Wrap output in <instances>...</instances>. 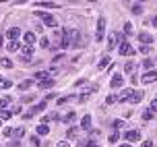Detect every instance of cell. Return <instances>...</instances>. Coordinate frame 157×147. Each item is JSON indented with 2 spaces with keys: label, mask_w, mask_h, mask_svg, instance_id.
<instances>
[{
  "label": "cell",
  "mask_w": 157,
  "mask_h": 147,
  "mask_svg": "<svg viewBox=\"0 0 157 147\" xmlns=\"http://www.w3.org/2000/svg\"><path fill=\"white\" fill-rule=\"evenodd\" d=\"M56 38H58V48H71V42H68V31L64 29L62 33H60V31H58V33H56Z\"/></svg>",
  "instance_id": "cell-1"
},
{
  "label": "cell",
  "mask_w": 157,
  "mask_h": 147,
  "mask_svg": "<svg viewBox=\"0 0 157 147\" xmlns=\"http://www.w3.org/2000/svg\"><path fill=\"white\" fill-rule=\"evenodd\" d=\"M124 139H126V143H136V141L141 139V133H139V131H126L124 133Z\"/></svg>",
  "instance_id": "cell-2"
},
{
  "label": "cell",
  "mask_w": 157,
  "mask_h": 147,
  "mask_svg": "<svg viewBox=\"0 0 157 147\" xmlns=\"http://www.w3.org/2000/svg\"><path fill=\"white\" fill-rule=\"evenodd\" d=\"M122 56H132L134 54V50L130 46H128V42H120V50H118Z\"/></svg>",
  "instance_id": "cell-3"
},
{
  "label": "cell",
  "mask_w": 157,
  "mask_h": 147,
  "mask_svg": "<svg viewBox=\"0 0 157 147\" xmlns=\"http://www.w3.org/2000/svg\"><path fill=\"white\" fill-rule=\"evenodd\" d=\"M103 31H105V19L99 17V21H97V42L103 39Z\"/></svg>",
  "instance_id": "cell-4"
},
{
  "label": "cell",
  "mask_w": 157,
  "mask_h": 147,
  "mask_svg": "<svg viewBox=\"0 0 157 147\" xmlns=\"http://www.w3.org/2000/svg\"><path fill=\"white\" fill-rule=\"evenodd\" d=\"M41 17H44V23H46L48 27H56V25H58V21H56L54 15H50V13H41Z\"/></svg>",
  "instance_id": "cell-5"
},
{
  "label": "cell",
  "mask_w": 157,
  "mask_h": 147,
  "mask_svg": "<svg viewBox=\"0 0 157 147\" xmlns=\"http://www.w3.org/2000/svg\"><path fill=\"white\" fill-rule=\"evenodd\" d=\"M21 35V31H19V27H10V29H6V38L10 39V42H17V38Z\"/></svg>",
  "instance_id": "cell-6"
},
{
  "label": "cell",
  "mask_w": 157,
  "mask_h": 147,
  "mask_svg": "<svg viewBox=\"0 0 157 147\" xmlns=\"http://www.w3.org/2000/svg\"><path fill=\"white\" fill-rule=\"evenodd\" d=\"M134 95V89H124V91L120 93V97H118V101H130V97Z\"/></svg>",
  "instance_id": "cell-7"
},
{
  "label": "cell",
  "mask_w": 157,
  "mask_h": 147,
  "mask_svg": "<svg viewBox=\"0 0 157 147\" xmlns=\"http://www.w3.org/2000/svg\"><path fill=\"white\" fill-rule=\"evenodd\" d=\"M155 79H157V73H155V70H149V73H145V75H143L141 81H143V83H153Z\"/></svg>",
  "instance_id": "cell-8"
},
{
  "label": "cell",
  "mask_w": 157,
  "mask_h": 147,
  "mask_svg": "<svg viewBox=\"0 0 157 147\" xmlns=\"http://www.w3.org/2000/svg\"><path fill=\"white\" fill-rule=\"evenodd\" d=\"M110 85L112 87H122L124 85V77H122V75H114L112 81H110Z\"/></svg>",
  "instance_id": "cell-9"
},
{
  "label": "cell",
  "mask_w": 157,
  "mask_h": 147,
  "mask_svg": "<svg viewBox=\"0 0 157 147\" xmlns=\"http://www.w3.org/2000/svg\"><path fill=\"white\" fill-rule=\"evenodd\" d=\"M21 52H23V62H27V58H31V54H33V46H23Z\"/></svg>",
  "instance_id": "cell-10"
},
{
  "label": "cell",
  "mask_w": 157,
  "mask_h": 147,
  "mask_svg": "<svg viewBox=\"0 0 157 147\" xmlns=\"http://www.w3.org/2000/svg\"><path fill=\"white\" fill-rule=\"evenodd\" d=\"M23 39H25V46H33V42H35V33L27 31V33L23 35Z\"/></svg>",
  "instance_id": "cell-11"
},
{
  "label": "cell",
  "mask_w": 157,
  "mask_h": 147,
  "mask_svg": "<svg viewBox=\"0 0 157 147\" xmlns=\"http://www.w3.org/2000/svg\"><path fill=\"white\" fill-rule=\"evenodd\" d=\"M139 39H141L143 46H147V44H151V42H153V38H151L149 33H145V31H143V33H139Z\"/></svg>",
  "instance_id": "cell-12"
},
{
  "label": "cell",
  "mask_w": 157,
  "mask_h": 147,
  "mask_svg": "<svg viewBox=\"0 0 157 147\" xmlns=\"http://www.w3.org/2000/svg\"><path fill=\"white\" fill-rule=\"evenodd\" d=\"M89 126H91V116H89V114H85V116H83V120H81V129H83V131H89Z\"/></svg>",
  "instance_id": "cell-13"
},
{
  "label": "cell",
  "mask_w": 157,
  "mask_h": 147,
  "mask_svg": "<svg viewBox=\"0 0 157 147\" xmlns=\"http://www.w3.org/2000/svg\"><path fill=\"white\" fill-rule=\"evenodd\" d=\"M54 85V79H44V81H39V89H48V87Z\"/></svg>",
  "instance_id": "cell-14"
},
{
  "label": "cell",
  "mask_w": 157,
  "mask_h": 147,
  "mask_svg": "<svg viewBox=\"0 0 157 147\" xmlns=\"http://www.w3.org/2000/svg\"><path fill=\"white\" fill-rule=\"evenodd\" d=\"M13 110H0V120H8V118H13Z\"/></svg>",
  "instance_id": "cell-15"
},
{
  "label": "cell",
  "mask_w": 157,
  "mask_h": 147,
  "mask_svg": "<svg viewBox=\"0 0 157 147\" xmlns=\"http://www.w3.org/2000/svg\"><path fill=\"white\" fill-rule=\"evenodd\" d=\"M118 39H120V35H118V33H112V35H110V39H108V44H110L108 48H110V50L118 44Z\"/></svg>",
  "instance_id": "cell-16"
},
{
  "label": "cell",
  "mask_w": 157,
  "mask_h": 147,
  "mask_svg": "<svg viewBox=\"0 0 157 147\" xmlns=\"http://www.w3.org/2000/svg\"><path fill=\"white\" fill-rule=\"evenodd\" d=\"M110 58H108V56H103V58H101V60H99V64H97V69H99V70H101V69H105V66H110Z\"/></svg>",
  "instance_id": "cell-17"
},
{
  "label": "cell",
  "mask_w": 157,
  "mask_h": 147,
  "mask_svg": "<svg viewBox=\"0 0 157 147\" xmlns=\"http://www.w3.org/2000/svg\"><path fill=\"white\" fill-rule=\"evenodd\" d=\"M143 95H145V93H141V91H134V95L130 97V101H132V104H139V101H143Z\"/></svg>",
  "instance_id": "cell-18"
},
{
  "label": "cell",
  "mask_w": 157,
  "mask_h": 147,
  "mask_svg": "<svg viewBox=\"0 0 157 147\" xmlns=\"http://www.w3.org/2000/svg\"><path fill=\"white\" fill-rule=\"evenodd\" d=\"M8 87H13V81L10 79H0V89H8Z\"/></svg>",
  "instance_id": "cell-19"
},
{
  "label": "cell",
  "mask_w": 157,
  "mask_h": 147,
  "mask_svg": "<svg viewBox=\"0 0 157 147\" xmlns=\"http://www.w3.org/2000/svg\"><path fill=\"white\" fill-rule=\"evenodd\" d=\"M8 52H17V50H19V48H21V44H19V42H8Z\"/></svg>",
  "instance_id": "cell-20"
},
{
  "label": "cell",
  "mask_w": 157,
  "mask_h": 147,
  "mask_svg": "<svg viewBox=\"0 0 157 147\" xmlns=\"http://www.w3.org/2000/svg\"><path fill=\"white\" fill-rule=\"evenodd\" d=\"M37 6H46V8H58V2H37Z\"/></svg>",
  "instance_id": "cell-21"
},
{
  "label": "cell",
  "mask_w": 157,
  "mask_h": 147,
  "mask_svg": "<svg viewBox=\"0 0 157 147\" xmlns=\"http://www.w3.org/2000/svg\"><path fill=\"white\" fill-rule=\"evenodd\" d=\"M31 85H33V81H31V79H27V81H23V83L19 85V89H21V91H25V89H29Z\"/></svg>",
  "instance_id": "cell-22"
},
{
  "label": "cell",
  "mask_w": 157,
  "mask_h": 147,
  "mask_svg": "<svg viewBox=\"0 0 157 147\" xmlns=\"http://www.w3.org/2000/svg\"><path fill=\"white\" fill-rule=\"evenodd\" d=\"M50 129H48V124H39L37 126V135H48Z\"/></svg>",
  "instance_id": "cell-23"
},
{
  "label": "cell",
  "mask_w": 157,
  "mask_h": 147,
  "mask_svg": "<svg viewBox=\"0 0 157 147\" xmlns=\"http://www.w3.org/2000/svg\"><path fill=\"white\" fill-rule=\"evenodd\" d=\"M8 104H10V97H2V100H0V110H6Z\"/></svg>",
  "instance_id": "cell-24"
},
{
  "label": "cell",
  "mask_w": 157,
  "mask_h": 147,
  "mask_svg": "<svg viewBox=\"0 0 157 147\" xmlns=\"http://www.w3.org/2000/svg\"><path fill=\"white\" fill-rule=\"evenodd\" d=\"M0 64H2L4 69H10V66H13V62H10V58H2V60H0Z\"/></svg>",
  "instance_id": "cell-25"
},
{
  "label": "cell",
  "mask_w": 157,
  "mask_h": 147,
  "mask_svg": "<svg viewBox=\"0 0 157 147\" xmlns=\"http://www.w3.org/2000/svg\"><path fill=\"white\" fill-rule=\"evenodd\" d=\"M41 110H46V101H44V104H39V106H35V108L29 110V112H31V114H35V112H41Z\"/></svg>",
  "instance_id": "cell-26"
},
{
  "label": "cell",
  "mask_w": 157,
  "mask_h": 147,
  "mask_svg": "<svg viewBox=\"0 0 157 147\" xmlns=\"http://www.w3.org/2000/svg\"><path fill=\"white\" fill-rule=\"evenodd\" d=\"M75 118H77V114H75V112H68V114L64 116V122H72Z\"/></svg>",
  "instance_id": "cell-27"
},
{
  "label": "cell",
  "mask_w": 157,
  "mask_h": 147,
  "mask_svg": "<svg viewBox=\"0 0 157 147\" xmlns=\"http://www.w3.org/2000/svg\"><path fill=\"white\" fill-rule=\"evenodd\" d=\"M124 70H126V73H134V62H126Z\"/></svg>",
  "instance_id": "cell-28"
},
{
  "label": "cell",
  "mask_w": 157,
  "mask_h": 147,
  "mask_svg": "<svg viewBox=\"0 0 157 147\" xmlns=\"http://www.w3.org/2000/svg\"><path fill=\"white\" fill-rule=\"evenodd\" d=\"M23 135H25V129H21V126H19V129H15V137H17V141L21 139Z\"/></svg>",
  "instance_id": "cell-29"
},
{
  "label": "cell",
  "mask_w": 157,
  "mask_h": 147,
  "mask_svg": "<svg viewBox=\"0 0 157 147\" xmlns=\"http://www.w3.org/2000/svg\"><path fill=\"white\" fill-rule=\"evenodd\" d=\"M132 13H134V15H141L143 6H141V4H132Z\"/></svg>",
  "instance_id": "cell-30"
},
{
  "label": "cell",
  "mask_w": 157,
  "mask_h": 147,
  "mask_svg": "<svg viewBox=\"0 0 157 147\" xmlns=\"http://www.w3.org/2000/svg\"><path fill=\"white\" fill-rule=\"evenodd\" d=\"M143 69L151 70V69H153V60H145V62H143Z\"/></svg>",
  "instance_id": "cell-31"
},
{
  "label": "cell",
  "mask_w": 157,
  "mask_h": 147,
  "mask_svg": "<svg viewBox=\"0 0 157 147\" xmlns=\"http://www.w3.org/2000/svg\"><path fill=\"white\" fill-rule=\"evenodd\" d=\"M118 137H120V135H118V131H114V133L110 135V143H116V141H118Z\"/></svg>",
  "instance_id": "cell-32"
},
{
  "label": "cell",
  "mask_w": 157,
  "mask_h": 147,
  "mask_svg": "<svg viewBox=\"0 0 157 147\" xmlns=\"http://www.w3.org/2000/svg\"><path fill=\"white\" fill-rule=\"evenodd\" d=\"M77 135H78V133H77V126L68 129V137H71V139H72V137H77Z\"/></svg>",
  "instance_id": "cell-33"
},
{
  "label": "cell",
  "mask_w": 157,
  "mask_h": 147,
  "mask_svg": "<svg viewBox=\"0 0 157 147\" xmlns=\"http://www.w3.org/2000/svg\"><path fill=\"white\" fill-rule=\"evenodd\" d=\"M124 33H128V35L132 33V25L130 23H124Z\"/></svg>",
  "instance_id": "cell-34"
},
{
  "label": "cell",
  "mask_w": 157,
  "mask_h": 147,
  "mask_svg": "<svg viewBox=\"0 0 157 147\" xmlns=\"http://www.w3.org/2000/svg\"><path fill=\"white\" fill-rule=\"evenodd\" d=\"M41 48H44V50L50 48V39H48V38H41Z\"/></svg>",
  "instance_id": "cell-35"
},
{
  "label": "cell",
  "mask_w": 157,
  "mask_h": 147,
  "mask_svg": "<svg viewBox=\"0 0 157 147\" xmlns=\"http://www.w3.org/2000/svg\"><path fill=\"white\" fill-rule=\"evenodd\" d=\"M112 126H114V129H122V120H114V122H112Z\"/></svg>",
  "instance_id": "cell-36"
},
{
  "label": "cell",
  "mask_w": 157,
  "mask_h": 147,
  "mask_svg": "<svg viewBox=\"0 0 157 147\" xmlns=\"http://www.w3.org/2000/svg\"><path fill=\"white\" fill-rule=\"evenodd\" d=\"M31 147H41V145H39V139H37V137H31Z\"/></svg>",
  "instance_id": "cell-37"
},
{
  "label": "cell",
  "mask_w": 157,
  "mask_h": 147,
  "mask_svg": "<svg viewBox=\"0 0 157 147\" xmlns=\"http://www.w3.org/2000/svg\"><path fill=\"white\" fill-rule=\"evenodd\" d=\"M105 101H108V104H116L118 97H116V95H108V100H105Z\"/></svg>",
  "instance_id": "cell-38"
},
{
  "label": "cell",
  "mask_w": 157,
  "mask_h": 147,
  "mask_svg": "<svg viewBox=\"0 0 157 147\" xmlns=\"http://www.w3.org/2000/svg\"><path fill=\"white\" fill-rule=\"evenodd\" d=\"M77 145H78V147H89V141H87V139H81Z\"/></svg>",
  "instance_id": "cell-39"
},
{
  "label": "cell",
  "mask_w": 157,
  "mask_h": 147,
  "mask_svg": "<svg viewBox=\"0 0 157 147\" xmlns=\"http://www.w3.org/2000/svg\"><path fill=\"white\" fill-rule=\"evenodd\" d=\"M139 52H141V54H149V46H141V48H139Z\"/></svg>",
  "instance_id": "cell-40"
},
{
  "label": "cell",
  "mask_w": 157,
  "mask_h": 147,
  "mask_svg": "<svg viewBox=\"0 0 157 147\" xmlns=\"http://www.w3.org/2000/svg\"><path fill=\"white\" fill-rule=\"evenodd\" d=\"M68 100H71V97H58V106H62V104H66Z\"/></svg>",
  "instance_id": "cell-41"
},
{
  "label": "cell",
  "mask_w": 157,
  "mask_h": 147,
  "mask_svg": "<svg viewBox=\"0 0 157 147\" xmlns=\"http://www.w3.org/2000/svg\"><path fill=\"white\" fill-rule=\"evenodd\" d=\"M151 116H153L151 112H143V120H151Z\"/></svg>",
  "instance_id": "cell-42"
},
{
  "label": "cell",
  "mask_w": 157,
  "mask_h": 147,
  "mask_svg": "<svg viewBox=\"0 0 157 147\" xmlns=\"http://www.w3.org/2000/svg\"><path fill=\"white\" fill-rule=\"evenodd\" d=\"M8 147H21V143H19V141H10V143H8Z\"/></svg>",
  "instance_id": "cell-43"
},
{
  "label": "cell",
  "mask_w": 157,
  "mask_h": 147,
  "mask_svg": "<svg viewBox=\"0 0 157 147\" xmlns=\"http://www.w3.org/2000/svg\"><path fill=\"white\" fill-rule=\"evenodd\" d=\"M151 110H153V112H157V100L151 101Z\"/></svg>",
  "instance_id": "cell-44"
},
{
  "label": "cell",
  "mask_w": 157,
  "mask_h": 147,
  "mask_svg": "<svg viewBox=\"0 0 157 147\" xmlns=\"http://www.w3.org/2000/svg\"><path fill=\"white\" fill-rule=\"evenodd\" d=\"M13 135V129H4V137H10Z\"/></svg>",
  "instance_id": "cell-45"
},
{
  "label": "cell",
  "mask_w": 157,
  "mask_h": 147,
  "mask_svg": "<svg viewBox=\"0 0 157 147\" xmlns=\"http://www.w3.org/2000/svg\"><path fill=\"white\" fill-rule=\"evenodd\" d=\"M141 147H153V141H145V143H143Z\"/></svg>",
  "instance_id": "cell-46"
},
{
  "label": "cell",
  "mask_w": 157,
  "mask_h": 147,
  "mask_svg": "<svg viewBox=\"0 0 157 147\" xmlns=\"http://www.w3.org/2000/svg\"><path fill=\"white\" fill-rule=\"evenodd\" d=\"M56 147H71V145H68L66 141H60V143H58V145H56Z\"/></svg>",
  "instance_id": "cell-47"
},
{
  "label": "cell",
  "mask_w": 157,
  "mask_h": 147,
  "mask_svg": "<svg viewBox=\"0 0 157 147\" xmlns=\"http://www.w3.org/2000/svg\"><path fill=\"white\" fill-rule=\"evenodd\" d=\"M64 58V54H58V56H54V62H60Z\"/></svg>",
  "instance_id": "cell-48"
},
{
  "label": "cell",
  "mask_w": 157,
  "mask_h": 147,
  "mask_svg": "<svg viewBox=\"0 0 157 147\" xmlns=\"http://www.w3.org/2000/svg\"><path fill=\"white\" fill-rule=\"evenodd\" d=\"M151 23H153V25L157 27V17H153V21H151Z\"/></svg>",
  "instance_id": "cell-49"
},
{
  "label": "cell",
  "mask_w": 157,
  "mask_h": 147,
  "mask_svg": "<svg viewBox=\"0 0 157 147\" xmlns=\"http://www.w3.org/2000/svg\"><path fill=\"white\" fill-rule=\"evenodd\" d=\"M89 147H97V143H89Z\"/></svg>",
  "instance_id": "cell-50"
},
{
  "label": "cell",
  "mask_w": 157,
  "mask_h": 147,
  "mask_svg": "<svg viewBox=\"0 0 157 147\" xmlns=\"http://www.w3.org/2000/svg\"><path fill=\"white\" fill-rule=\"evenodd\" d=\"M120 147H132V145H130V143H126V145H120Z\"/></svg>",
  "instance_id": "cell-51"
},
{
  "label": "cell",
  "mask_w": 157,
  "mask_h": 147,
  "mask_svg": "<svg viewBox=\"0 0 157 147\" xmlns=\"http://www.w3.org/2000/svg\"><path fill=\"white\" fill-rule=\"evenodd\" d=\"M0 48H2V38H0Z\"/></svg>",
  "instance_id": "cell-52"
},
{
  "label": "cell",
  "mask_w": 157,
  "mask_h": 147,
  "mask_svg": "<svg viewBox=\"0 0 157 147\" xmlns=\"http://www.w3.org/2000/svg\"><path fill=\"white\" fill-rule=\"evenodd\" d=\"M155 73H157V70H155Z\"/></svg>",
  "instance_id": "cell-53"
}]
</instances>
